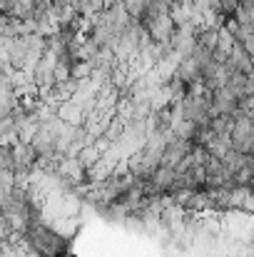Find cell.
I'll return each mask as SVG.
<instances>
[{
  "label": "cell",
  "instance_id": "6da1fadb",
  "mask_svg": "<svg viewBox=\"0 0 254 257\" xmlns=\"http://www.w3.org/2000/svg\"><path fill=\"white\" fill-rule=\"evenodd\" d=\"M232 18L239 25H254V0H239V5L234 8Z\"/></svg>",
  "mask_w": 254,
  "mask_h": 257
},
{
  "label": "cell",
  "instance_id": "7a4b0ae2",
  "mask_svg": "<svg viewBox=\"0 0 254 257\" xmlns=\"http://www.w3.org/2000/svg\"><path fill=\"white\" fill-rule=\"evenodd\" d=\"M120 5L127 10V15H130V18L140 20V18H142V13H145V5H147V0H120Z\"/></svg>",
  "mask_w": 254,
  "mask_h": 257
}]
</instances>
